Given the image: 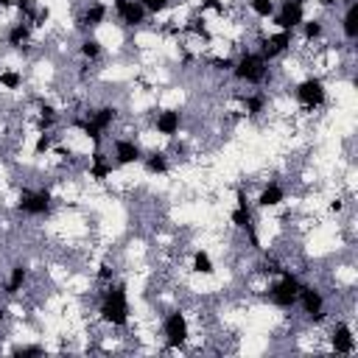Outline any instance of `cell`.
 <instances>
[{
    "label": "cell",
    "mask_w": 358,
    "mask_h": 358,
    "mask_svg": "<svg viewBox=\"0 0 358 358\" xmlns=\"http://www.w3.org/2000/svg\"><path fill=\"white\" fill-rule=\"evenodd\" d=\"M14 355H42L45 352V344H17L11 347Z\"/></svg>",
    "instance_id": "484cf974"
},
{
    "label": "cell",
    "mask_w": 358,
    "mask_h": 358,
    "mask_svg": "<svg viewBox=\"0 0 358 358\" xmlns=\"http://www.w3.org/2000/svg\"><path fill=\"white\" fill-rule=\"evenodd\" d=\"M232 78L238 84H246V87H271V78H274V67L249 45H243L232 62Z\"/></svg>",
    "instance_id": "7a4b0ae2"
},
{
    "label": "cell",
    "mask_w": 358,
    "mask_h": 358,
    "mask_svg": "<svg viewBox=\"0 0 358 358\" xmlns=\"http://www.w3.org/2000/svg\"><path fill=\"white\" fill-rule=\"evenodd\" d=\"M148 14H168L173 8V0H140Z\"/></svg>",
    "instance_id": "d4e9b609"
},
{
    "label": "cell",
    "mask_w": 358,
    "mask_h": 358,
    "mask_svg": "<svg viewBox=\"0 0 358 358\" xmlns=\"http://www.w3.org/2000/svg\"><path fill=\"white\" fill-rule=\"evenodd\" d=\"M338 34H341V45L352 48L358 39V0H344V8L338 14Z\"/></svg>",
    "instance_id": "ac0fdd59"
},
{
    "label": "cell",
    "mask_w": 358,
    "mask_h": 358,
    "mask_svg": "<svg viewBox=\"0 0 358 358\" xmlns=\"http://www.w3.org/2000/svg\"><path fill=\"white\" fill-rule=\"evenodd\" d=\"M182 126H185V112L176 109V106H162V109H157L154 117H151V129H154L159 137H165V140H173V137L182 131Z\"/></svg>",
    "instance_id": "5bb4252c"
},
{
    "label": "cell",
    "mask_w": 358,
    "mask_h": 358,
    "mask_svg": "<svg viewBox=\"0 0 358 358\" xmlns=\"http://www.w3.org/2000/svg\"><path fill=\"white\" fill-rule=\"evenodd\" d=\"M106 148H109V157H112V162H115L117 168L140 165V159H143V154H145L143 145H140V140H137V137H126V134L109 137Z\"/></svg>",
    "instance_id": "30bf717a"
},
{
    "label": "cell",
    "mask_w": 358,
    "mask_h": 358,
    "mask_svg": "<svg viewBox=\"0 0 358 358\" xmlns=\"http://www.w3.org/2000/svg\"><path fill=\"white\" fill-rule=\"evenodd\" d=\"M25 84V73L20 67H0V90L3 92H17Z\"/></svg>",
    "instance_id": "603a6c76"
},
{
    "label": "cell",
    "mask_w": 358,
    "mask_h": 358,
    "mask_svg": "<svg viewBox=\"0 0 358 358\" xmlns=\"http://www.w3.org/2000/svg\"><path fill=\"white\" fill-rule=\"evenodd\" d=\"M296 308L302 310V319L313 327L324 324L330 316H327V294L316 285V282H305L299 285V296H296Z\"/></svg>",
    "instance_id": "5b68a950"
},
{
    "label": "cell",
    "mask_w": 358,
    "mask_h": 358,
    "mask_svg": "<svg viewBox=\"0 0 358 358\" xmlns=\"http://www.w3.org/2000/svg\"><path fill=\"white\" fill-rule=\"evenodd\" d=\"M327 98H330L327 81L322 76H316V73H310V76H305V78H299L294 84V101H296V106L302 112H319L327 103Z\"/></svg>",
    "instance_id": "8992f818"
},
{
    "label": "cell",
    "mask_w": 358,
    "mask_h": 358,
    "mask_svg": "<svg viewBox=\"0 0 358 358\" xmlns=\"http://www.w3.org/2000/svg\"><path fill=\"white\" fill-rule=\"evenodd\" d=\"M103 53H106V48H103V42L95 36V34H84L81 39H78V56L84 59V62H98V59H103Z\"/></svg>",
    "instance_id": "44dd1931"
},
{
    "label": "cell",
    "mask_w": 358,
    "mask_h": 358,
    "mask_svg": "<svg viewBox=\"0 0 358 358\" xmlns=\"http://www.w3.org/2000/svg\"><path fill=\"white\" fill-rule=\"evenodd\" d=\"M3 42H6V48H11V50H28V45H34V25L28 22V20H17V22H8L6 25V34H3Z\"/></svg>",
    "instance_id": "2e32d148"
},
{
    "label": "cell",
    "mask_w": 358,
    "mask_h": 358,
    "mask_svg": "<svg viewBox=\"0 0 358 358\" xmlns=\"http://www.w3.org/2000/svg\"><path fill=\"white\" fill-rule=\"evenodd\" d=\"M140 165H143V171L148 176H165L171 171V157L165 151H145Z\"/></svg>",
    "instance_id": "ffe728a7"
},
{
    "label": "cell",
    "mask_w": 358,
    "mask_h": 358,
    "mask_svg": "<svg viewBox=\"0 0 358 358\" xmlns=\"http://www.w3.org/2000/svg\"><path fill=\"white\" fill-rule=\"evenodd\" d=\"M53 193L50 187H20L17 193V213L25 218H48L53 213Z\"/></svg>",
    "instance_id": "52a82bcc"
},
{
    "label": "cell",
    "mask_w": 358,
    "mask_h": 358,
    "mask_svg": "<svg viewBox=\"0 0 358 358\" xmlns=\"http://www.w3.org/2000/svg\"><path fill=\"white\" fill-rule=\"evenodd\" d=\"M310 3H316L319 8H336L338 6V0H310Z\"/></svg>",
    "instance_id": "4316f807"
},
{
    "label": "cell",
    "mask_w": 358,
    "mask_h": 358,
    "mask_svg": "<svg viewBox=\"0 0 358 358\" xmlns=\"http://www.w3.org/2000/svg\"><path fill=\"white\" fill-rule=\"evenodd\" d=\"M56 143H59L56 131H36V140H34L31 154H34V157H48V154L53 151V145H56Z\"/></svg>",
    "instance_id": "cb8c5ba5"
},
{
    "label": "cell",
    "mask_w": 358,
    "mask_h": 358,
    "mask_svg": "<svg viewBox=\"0 0 358 358\" xmlns=\"http://www.w3.org/2000/svg\"><path fill=\"white\" fill-rule=\"evenodd\" d=\"M257 39V53L268 62V64H274L277 59H282V56H288L291 50H294V45H296V34L294 31H280V28H274V31H268V34H257L255 36Z\"/></svg>",
    "instance_id": "ba28073f"
},
{
    "label": "cell",
    "mask_w": 358,
    "mask_h": 358,
    "mask_svg": "<svg viewBox=\"0 0 358 358\" xmlns=\"http://www.w3.org/2000/svg\"><path fill=\"white\" fill-rule=\"evenodd\" d=\"M98 302V319L112 327V330H123L131 324V302H129V288L120 280H109L101 282V291L95 296Z\"/></svg>",
    "instance_id": "6da1fadb"
},
{
    "label": "cell",
    "mask_w": 358,
    "mask_h": 358,
    "mask_svg": "<svg viewBox=\"0 0 358 358\" xmlns=\"http://www.w3.org/2000/svg\"><path fill=\"white\" fill-rule=\"evenodd\" d=\"M6 319H8V308L0 302V324H6Z\"/></svg>",
    "instance_id": "83f0119b"
},
{
    "label": "cell",
    "mask_w": 358,
    "mask_h": 358,
    "mask_svg": "<svg viewBox=\"0 0 358 358\" xmlns=\"http://www.w3.org/2000/svg\"><path fill=\"white\" fill-rule=\"evenodd\" d=\"M109 11L115 14L117 25L129 31H140L148 22V11L143 8L140 0H109Z\"/></svg>",
    "instance_id": "7c38bea8"
},
{
    "label": "cell",
    "mask_w": 358,
    "mask_h": 358,
    "mask_svg": "<svg viewBox=\"0 0 358 358\" xmlns=\"http://www.w3.org/2000/svg\"><path fill=\"white\" fill-rule=\"evenodd\" d=\"M28 280H31V268H28V263L14 260V263L8 266V271H6V277H3V294H6L8 299L20 296V294L28 288Z\"/></svg>",
    "instance_id": "e0dca14e"
},
{
    "label": "cell",
    "mask_w": 358,
    "mask_h": 358,
    "mask_svg": "<svg viewBox=\"0 0 358 358\" xmlns=\"http://www.w3.org/2000/svg\"><path fill=\"white\" fill-rule=\"evenodd\" d=\"M190 271L199 277H213L215 274V260L207 249H193L190 252Z\"/></svg>",
    "instance_id": "7402d4cb"
},
{
    "label": "cell",
    "mask_w": 358,
    "mask_h": 358,
    "mask_svg": "<svg viewBox=\"0 0 358 358\" xmlns=\"http://www.w3.org/2000/svg\"><path fill=\"white\" fill-rule=\"evenodd\" d=\"M308 17V0H277V8L271 14V25L280 31H294Z\"/></svg>",
    "instance_id": "8fae6325"
},
{
    "label": "cell",
    "mask_w": 358,
    "mask_h": 358,
    "mask_svg": "<svg viewBox=\"0 0 358 358\" xmlns=\"http://www.w3.org/2000/svg\"><path fill=\"white\" fill-rule=\"evenodd\" d=\"M296 34H299V42H302L305 48L322 45L324 36H327V22H324L322 17H305L302 25L296 28Z\"/></svg>",
    "instance_id": "d6986e66"
},
{
    "label": "cell",
    "mask_w": 358,
    "mask_h": 358,
    "mask_svg": "<svg viewBox=\"0 0 358 358\" xmlns=\"http://www.w3.org/2000/svg\"><path fill=\"white\" fill-rule=\"evenodd\" d=\"M330 327H327V347L330 352L336 355H355L358 352V338H355V327L347 322V319H327Z\"/></svg>",
    "instance_id": "9c48e42d"
},
{
    "label": "cell",
    "mask_w": 358,
    "mask_h": 358,
    "mask_svg": "<svg viewBox=\"0 0 358 358\" xmlns=\"http://www.w3.org/2000/svg\"><path fill=\"white\" fill-rule=\"evenodd\" d=\"M285 201H288V187L280 179H266L255 196V207H260V210H277Z\"/></svg>",
    "instance_id": "9a60e30c"
},
{
    "label": "cell",
    "mask_w": 358,
    "mask_h": 358,
    "mask_svg": "<svg viewBox=\"0 0 358 358\" xmlns=\"http://www.w3.org/2000/svg\"><path fill=\"white\" fill-rule=\"evenodd\" d=\"M299 285H302V277L299 271H291V268H282L277 277L268 280L263 296L271 308L277 310H294L296 308V296H299Z\"/></svg>",
    "instance_id": "3957f363"
},
{
    "label": "cell",
    "mask_w": 358,
    "mask_h": 358,
    "mask_svg": "<svg viewBox=\"0 0 358 358\" xmlns=\"http://www.w3.org/2000/svg\"><path fill=\"white\" fill-rule=\"evenodd\" d=\"M162 341L168 350H187L193 341V324L190 316L182 308H171L162 316Z\"/></svg>",
    "instance_id": "277c9868"
},
{
    "label": "cell",
    "mask_w": 358,
    "mask_h": 358,
    "mask_svg": "<svg viewBox=\"0 0 358 358\" xmlns=\"http://www.w3.org/2000/svg\"><path fill=\"white\" fill-rule=\"evenodd\" d=\"M109 20V3L106 0H84L76 11V25L84 34H95Z\"/></svg>",
    "instance_id": "4fadbf2b"
}]
</instances>
